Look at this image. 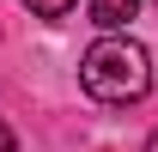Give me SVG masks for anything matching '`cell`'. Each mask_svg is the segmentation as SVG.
<instances>
[{"mask_svg":"<svg viewBox=\"0 0 158 152\" xmlns=\"http://www.w3.org/2000/svg\"><path fill=\"white\" fill-rule=\"evenodd\" d=\"M79 85L98 97V103H140V97L152 91V61L140 49L134 37H98L79 61Z\"/></svg>","mask_w":158,"mask_h":152,"instance_id":"cell-1","label":"cell"},{"mask_svg":"<svg viewBox=\"0 0 158 152\" xmlns=\"http://www.w3.org/2000/svg\"><path fill=\"white\" fill-rule=\"evenodd\" d=\"M0 152H12V128H6V122H0Z\"/></svg>","mask_w":158,"mask_h":152,"instance_id":"cell-4","label":"cell"},{"mask_svg":"<svg viewBox=\"0 0 158 152\" xmlns=\"http://www.w3.org/2000/svg\"><path fill=\"white\" fill-rule=\"evenodd\" d=\"M146 152H158V134H152V140H146Z\"/></svg>","mask_w":158,"mask_h":152,"instance_id":"cell-5","label":"cell"},{"mask_svg":"<svg viewBox=\"0 0 158 152\" xmlns=\"http://www.w3.org/2000/svg\"><path fill=\"white\" fill-rule=\"evenodd\" d=\"M24 6L43 12V19H67V12H73V0H24Z\"/></svg>","mask_w":158,"mask_h":152,"instance_id":"cell-3","label":"cell"},{"mask_svg":"<svg viewBox=\"0 0 158 152\" xmlns=\"http://www.w3.org/2000/svg\"><path fill=\"white\" fill-rule=\"evenodd\" d=\"M134 12H140V0H91V24H103V31H122Z\"/></svg>","mask_w":158,"mask_h":152,"instance_id":"cell-2","label":"cell"}]
</instances>
